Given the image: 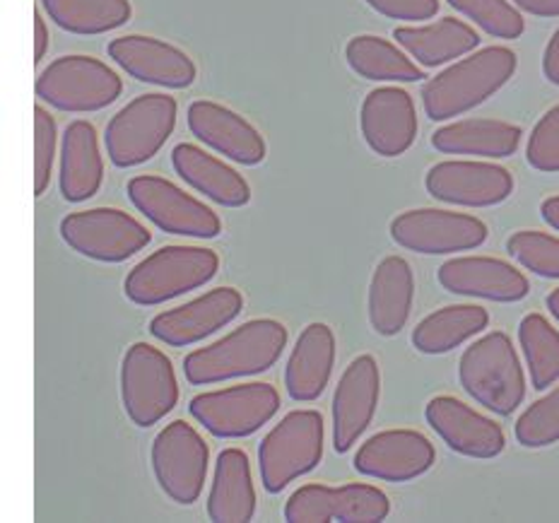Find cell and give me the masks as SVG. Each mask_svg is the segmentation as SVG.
<instances>
[{"mask_svg": "<svg viewBox=\"0 0 559 523\" xmlns=\"http://www.w3.org/2000/svg\"><path fill=\"white\" fill-rule=\"evenodd\" d=\"M287 329L277 319H251L225 338L183 357V377L191 387H210L231 379L263 375L283 357Z\"/></svg>", "mask_w": 559, "mask_h": 523, "instance_id": "6da1fadb", "label": "cell"}, {"mask_svg": "<svg viewBox=\"0 0 559 523\" xmlns=\"http://www.w3.org/2000/svg\"><path fill=\"white\" fill-rule=\"evenodd\" d=\"M519 58L507 46H485L429 78L423 107L429 121H449L480 107L516 73Z\"/></svg>", "mask_w": 559, "mask_h": 523, "instance_id": "7a4b0ae2", "label": "cell"}, {"mask_svg": "<svg viewBox=\"0 0 559 523\" xmlns=\"http://www.w3.org/2000/svg\"><path fill=\"white\" fill-rule=\"evenodd\" d=\"M219 273V255L207 247L169 243L140 261L126 275L123 295L138 307H159L213 283Z\"/></svg>", "mask_w": 559, "mask_h": 523, "instance_id": "3957f363", "label": "cell"}, {"mask_svg": "<svg viewBox=\"0 0 559 523\" xmlns=\"http://www.w3.org/2000/svg\"><path fill=\"white\" fill-rule=\"evenodd\" d=\"M463 391L495 415H511L526 399L521 357L504 331H492L465 347L459 362Z\"/></svg>", "mask_w": 559, "mask_h": 523, "instance_id": "277c9868", "label": "cell"}, {"mask_svg": "<svg viewBox=\"0 0 559 523\" xmlns=\"http://www.w3.org/2000/svg\"><path fill=\"white\" fill-rule=\"evenodd\" d=\"M325 423L319 411H289L259 444V473L267 495L285 492L323 459Z\"/></svg>", "mask_w": 559, "mask_h": 523, "instance_id": "5b68a950", "label": "cell"}, {"mask_svg": "<svg viewBox=\"0 0 559 523\" xmlns=\"http://www.w3.org/2000/svg\"><path fill=\"white\" fill-rule=\"evenodd\" d=\"M179 104L171 95H140L111 116L104 147L116 169H133L153 159L177 128Z\"/></svg>", "mask_w": 559, "mask_h": 523, "instance_id": "8992f818", "label": "cell"}, {"mask_svg": "<svg viewBox=\"0 0 559 523\" xmlns=\"http://www.w3.org/2000/svg\"><path fill=\"white\" fill-rule=\"evenodd\" d=\"M37 99L63 114H95L121 97L123 80L95 56L56 58L34 83Z\"/></svg>", "mask_w": 559, "mask_h": 523, "instance_id": "52a82bcc", "label": "cell"}, {"mask_svg": "<svg viewBox=\"0 0 559 523\" xmlns=\"http://www.w3.org/2000/svg\"><path fill=\"white\" fill-rule=\"evenodd\" d=\"M126 195L135 211L165 235L203 241L223 235V219L213 207L157 174L128 179Z\"/></svg>", "mask_w": 559, "mask_h": 523, "instance_id": "ba28073f", "label": "cell"}, {"mask_svg": "<svg viewBox=\"0 0 559 523\" xmlns=\"http://www.w3.org/2000/svg\"><path fill=\"white\" fill-rule=\"evenodd\" d=\"M181 399L171 359L150 343H133L121 359V403L135 427L159 425Z\"/></svg>", "mask_w": 559, "mask_h": 523, "instance_id": "9c48e42d", "label": "cell"}, {"mask_svg": "<svg viewBox=\"0 0 559 523\" xmlns=\"http://www.w3.org/2000/svg\"><path fill=\"white\" fill-rule=\"evenodd\" d=\"M280 393L273 383L251 381L198 393L189 413L215 439H243L263 429L277 415Z\"/></svg>", "mask_w": 559, "mask_h": 523, "instance_id": "30bf717a", "label": "cell"}, {"mask_svg": "<svg viewBox=\"0 0 559 523\" xmlns=\"http://www.w3.org/2000/svg\"><path fill=\"white\" fill-rule=\"evenodd\" d=\"M155 480L174 504L191 507L203 495L210 468V447L186 420L162 427L150 449Z\"/></svg>", "mask_w": 559, "mask_h": 523, "instance_id": "8fae6325", "label": "cell"}, {"mask_svg": "<svg viewBox=\"0 0 559 523\" xmlns=\"http://www.w3.org/2000/svg\"><path fill=\"white\" fill-rule=\"evenodd\" d=\"M58 231L70 249L97 263H123L153 241L150 229L131 213L107 205L68 213Z\"/></svg>", "mask_w": 559, "mask_h": 523, "instance_id": "7c38bea8", "label": "cell"}, {"mask_svg": "<svg viewBox=\"0 0 559 523\" xmlns=\"http://www.w3.org/2000/svg\"><path fill=\"white\" fill-rule=\"evenodd\" d=\"M391 514L386 492L367 483L329 487L321 483L301 485L289 495L285 521L289 523H377Z\"/></svg>", "mask_w": 559, "mask_h": 523, "instance_id": "4fadbf2b", "label": "cell"}, {"mask_svg": "<svg viewBox=\"0 0 559 523\" xmlns=\"http://www.w3.org/2000/svg\"><path fill=\"white\" fill-rule=\"evenodd\" d=\"M489 229L480 217L439 211V207H415L393 217L391 239L401 249L425 255H449L483 247Z\"/></svg>", "mask_w": 559, "mask_h": 523, "instance_id": "5bb4252c", "label": "cell"}, {"mask_svg": "<svg viewBox=\"0 0 559 523\" xmlns=\"http://www.w3.org/2000/svg\"><path fill=\"white\" fill-rule=\"evenodd\" d=\"M243 311V295L237 287H215L207 289L186 305L167 311H159L150 321V335L169 347H189L201 343L217 331L239 319Z\"/></svg>", "mask_w": 559, "mask_h": 523, "instance_id": "9a60e30c", "label": "cell"}, {"mask_svg": "<svg viewBox=\"0 0 559 523\" xmlns=\"http://www.w3.org/2000/svg\"><path fill=\"white\" fill-rule=\"evenodd\" d=\"M425 189L439 203L495 207L514 193V177L492 162L447 159L427 171Z\"/></svg>", "mask_w": 559, "mask_h": 523, "instance_id": "2e32d148", "label": "cell"}, {"mask_svg": "<svg viewBox=\"0 0 559 523\" xmlns=\"http://www.w3.org/2000/svg\"><path fill=\"white\" fill-rule=\"evenodd\" d=\"M107 54L123 73L143 85L186 90L198 80V68L189 54L147 34H126V37L111 39Z\"/></svg>", "mask_w": 559, "mask_h": 523, "instance_id": "e0dca14e", "label": "cell"}, {"mask_svg": "<svg viewBox=\"0 0 559 523\" xmlns=\"http://www.w3.org/2000/svg\"><path fill=\"white\" fill-rule=\"evenodd\" d=\"M381 399V369L374 355H357L333 393V451L347 453L371 425Z\"/></svg>", "mask_w": 559, "mask_h": 523, "instance_id": "ac0fdd59", "label": "cell"}, {"mask_svg": "<svg viewBox=\"0 0 559 523\" xmlns=\"http://www.w3.org/2000/svg\"><path fill=\"white\" fill-rule=\"evenodd\" d=\"M437 461V449L417 429H383L357 449L353 466L359 475L383 483H411Z\"/></svg>", "mask_w": 559, "mask_h": 523, "instance_id": "d6986e66", "label": "cell"}, {"mask_svg": "<svg viewBox=\"0 0 559 523\" xmlns=\"http://www.w3.org/2000/svg\"><path fill=\"white\" fill-rule=\"evenodd\" d=\"M186 123L198 143L241 167H259L267 157L265 138L249 119L225 104L198 99L186 111Z\"/></svg>", "mask_w": 559, "mask_h": 523, "instance_id": "ffe728a7", "label": "cell"}, {"mask_svg": "<svg viewBox=\"0 0 559 523\" xmlns=\"http://www.w3.org/2000/svg\"><path fill=\"white\" fill-rule=\"evenodd\" d=\"M425 420L444 444L468 459H497L507 449L502 425L489 420L456 396H435L425 405Z\"/></svg>", "mask_w": 559, "mask_h": 523, "instance_id": "44dd1931", "label": "cell"}, {"mask_svg": "<svg viewBox=\"0 0 559 523\" xmlns=\"http://www.w3.org/2000/svg\"><path fill=\"white\" fill-rule=\"evenodd\" d=\"M437 281L451 295L502 301V305H514L531 293L528 277L516 265L492 255H459L441 263Z\"/></svg>", "mask_w": 559, "mask_h": 523, "instance_id": "7402d4cb", "label": "cell"}, {"mask_svg": "<svg viewBox=\"0 0 559 523\" xmlns=\"http://www.w3.org/2000/svg\"><path fill=\"white\" fill-rule=\"evenodd\" d=\"M359 128L365 143L379 157H401L417 138V109L413 97L401 87L371 90L359 109Z\"/></svg>", "mask_w": 559, "mask_h": 523, "instance_id": "603a6c76", "label": "cell"}, {"mask_svg": "<svg viewBox=\"0 0 559 523\" xmlns=\"http://www.w3.org/2000/svg\"><path fill=\"white\" fill-rule=\"evenodd\" d=\"M104 183V157L97 128L85 119L70 121L61 138L58 162V191L66 203L95 199Z\"/></svg>", "mask_w": 559, "mask_h": 523, "instance_id": "cb8c5ba5", "label": "cell"}, {"mask_svg": "<svg viewBox=\"0 0 559 523\" xmlns=\"http://www.w3.org/2000/svg\"><path fill=\"white\" fill-rule=\"evenodd\" d=\"M335 367V333L329 323H309L289 353L285 367L287 396L313 403L323 396Z\"/></svg>", "mask_w": 559, "mask_h": 523, "instance_id": "d4e9b609", "label": "cell"}, {"mask_svg": "<svg viewBox=\"0 0 559 523\" xmlns=\"http://www.w3.org/2000/svg\"><path fill=\"white\" fill-rule=\"evenodd\" d=\"M171 167L177 177L195 193L223 207H243L251 203V186L241 174L205 150L179 143L171 150Z\"/></svg>", "mask_w": 559, "mask_h": 523, "instance_id": "484cf974", "label": "cell"}, {"mask_svg": "<svg viewBox=\"0 0 559 523\" xmlns=\"http://www.w3.org/2000/svg\"><path fill=\"white\" fill-rule=\"evenodd\" d=\"M415 301V275L403 255L381 259L371 275L367 313L369 323L383 338L399 335L411 319Z\"/></svg>", "mask_w": 559, "mask_h": 523, "instance_id": "4316f807", "label": "cell"}, {"mask_svg": "<svg viewBox=\"0 0 559 523\" xmlns=\"http://www.w3.org/2000/svg\"><path fill=\"white\" fill-rule=\"evenodd\" d=\"M255 487L247 451L237 447L217 453L207 516L215 523H249L255 516Z\"/></svg>", "mask_w": 559, "mask_h": 523, "instance_id": "83f0119b", "label": "cell"}, {"mask_svg": "<svg viewBox=\"0 0 559 523\" xmlns=\"http://www.w3.org/2000/svg\"><path fill=\"white\" fill-rule=\"evenodd\" d=\"M393 39L423 68H439L468 56L480 46V34L459 17H441L429 25L399 27Z\"/></svg>", "mask_w": 559, "mask_h": 523, "instance_id": "f1b7e54d", "label": "cell"}, {"mask_svg": "<svg viewBox=\"0 0 559 523\" xmlns=\"http://www.w3.org/2000/svg\"><path fill=\"white\" fill-rule=\"evenodd\" d=\"M521 135L519 126L499 119H463L437 128L432 147L441 155L504 159L516 155Z\"/></svg>", "mask_w": 559, "mask_h": 523, "instance_id": "f546056e", "label": "cell"}, {"mask_svg": "<svg viewBox=\"0 0 559 523\" xmlns=\"http://www.w3.org/2000/svg\"><path fill=\"white\" fill-rule=\"evenodd\" d=\"M489 313L477 305H451L429 313L413 329V345L423 355H444L483 333Z\"/></svg>", "mask_w": 559, "mask_h": 523, "instance_id": "4dcf8cb0", "label": "cell"}, {"mask_svg": "<svg viewBox=\"0 0 559 523\" xmlns=\"http://www.w3.org/2000/svg\"><path fill=\"white\" fill-rule=\"evenodd\" d=\"M345 61L359 78L371 83H419L425 78L423 66H417L393 41L374 37V34H359L349 39Z\"/></svg>", "mask_w": 559, "mask_h": 523, "instance_id": "1f68e13d", "label": "cell"}, {"mask_svg": "<svg viewBox=\"0 0 559 523\" xmlns=\"http://www.w3.org/2000/svg\"><path fill=\"white\" fill-rule=\"evenodd\" d=\"M44 13L58 29L75 37H99L128 25L131 0H41Z\"/></svg>", "mask_w": 559, "mask_h": 523, "instance_id": "d6a6232c", "label": "cell"}, {"mask_svg": "<svg viewBox=\"0 0 559 523\" xmlns=\"http://www.w3.org/2000/svg\"><path fill=\"white\" fill-rule=\"evenodd\" d=\"M519 343L533 389H550L559 381V331L543 313H528L519 323Z\"/></svg>", "mask_w": 559, "mask_h": 523, "instance_id": "836d02e7", "label": "cell"}, {"mask_svg": "<svg viewBox=\"0 0 559 523\" xmlns=\"http://www.w3.org/2000/svg\"><path fill=\"white\" fill-rule=\"evenodd\" d=\"M507 251L521 269L547 281H559V237L538 229H521L507 239Z\"/></svg>", "mask_w": 559, "mask_h": 523, "instance_id": "e575fe53", "label": "cell"}, {"mask_svg": "<svg viewBox=\"0 0 559 523\" xmlns=\"http://www.w3.org/2000/svg\"><path fill=\"white\" fill-rule=\"evenodd\" d=\"M447 3L495 39H519L526 32L519 8L509 0H447Z\"/></svg>", "mask_w": 559, "mask_h": 523, "instance_id": "d590c367", "label": "cell"}, {"mask_svg": "<svg viewBox=\"0 0 559 523\" xmlns=\"http://www.w3.org/2000/svg\"><path fill=\"white\" fill-rule=\"evenodd\" d=\"M514 435L519 444L526 449L552 447L559 441V387L521 413Z\"/></svg>", "mask_w": 559, "mask_h": 523, "instance_id": "8d00e7d4", "label": "cell"}, {"mask_svg": "<svg viewBox=\"0 0 559 523\" xmlns=\"http://www.w3.org/2000/svg\"><path fill=\"white\" fill-rule=\"evenodd\" d=\"M56 145H58V126L49 109L34 107V195H44L49 191L53 165H56Z\"/></svg>", "mask_w": 559, "mask_h": 523, "instance_id": "74e56055", "label": "cell"}, {"mask_svg": "<svg viewBox=\"0 0 559 523\" xmlns=\"http://www.w3.org/2000/svg\"><path fill=\"white\" fill-rule=\"evenodd\" d=\"M526 162L535 171H559V104L547 109L533 126L526 143Z\"/></svg>", "mask_w": 559, "mask_h": 523, "instance_id": "f35d334b", "label": "cell"}, {"mask_svg": "<svg viewBox=\"0 0 559 523\" xmlns=\"http://www.w3.org/2000/svg\"><path fill=\"white\" fill-rule=\"evenodd\" d=\"M379 15L403 22H425L439 13V0H365Z\"/></svg>", "mask_w": 559, "mask_h": 523, "instance_id": "ab89813d", "label": "cell"}, {"mask_svg": "<svg viewBox=\"0 0 559 523\" xmlns=\"http://www.w3.org/2000/svg\"><path fill=\"white\" fill-rule=\"evenodd\" d=\"M543 75L547 78V83H552V85L559 87V27L552 34V39L547 41V46H545Z\"/></svg>", "mask_w": 559, "mask_h": 523, "instance_id": "60d3db41", "label": "cell"}, {"mask_svg": "<svg viewBox=\"0 0 559 523\" xmlns=\"http://www.w3.org/2000/svg\"><path fill=\"white\" fill-rule=\"evenodd\" d=\"M511 3L535 17H559V0H511Z\"/></svg>", "mask_w": 559, "mask_h": 523, "instance_id": "b9f144b4", "label": "cell"}, {"mask_svg": "<svg viewBox=\"0 0 559 523\" xmlns=\"http://www.w3.org/2000/svg\"><path fill=\"white\" fill-rule=\"evenodd\" d=\"M49 27H46V20L39 15V8L34 10V63H41L46 51H49Z\"/></svg>", "mask_w": 559, "mask_h": 523, "instance_id": "7bdbcfd3", "label": "cell"}, {"mask_svg": "<svg viewBox=\"0 0 559 523\" xmlns=\"http://www.w3.org/2000/svg\"><path fill=\"white\" fill-rule=\"evenodd\" d=\"M540 213H543V219L547 225H550L552 229L559 231V195H552V199L543 201L540 205Z\"/></svg>", "mask_w": 559, "mask_h": 523, "instance_id": "ee69618b", "label": "cell"}, {"mask_svg": "<svg viewBox=\"0 0 559 523\" xmlns=\"http://www.w3.org/2000/svg\"><path fill=\"white\" fill-rule=\"evenodd\" d=\"M545 305H547V309H550V313H552V319L559 323V287L557 289H552L550 295H547V299H545Z\"/></svg>", "mask_w": 559, "mask_h": 523, "instance_id": "f6af8a7d", "label": "cell"}]
</instances>
